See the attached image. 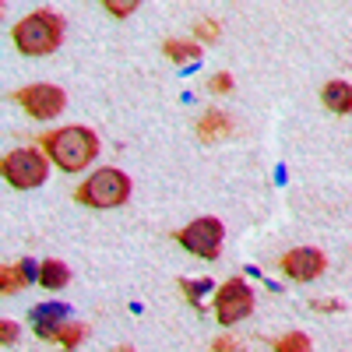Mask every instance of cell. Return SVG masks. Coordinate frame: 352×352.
<instances>
[{"instance_id": "1", "label": "cell", "mask_w": 352, "mask_h": 352, "mask_svg": "<svg viewBox=\"0 0 352 352\" xmlns=\"http://www.w3.org/2000/svg\"><path fill=\"white\" fill-rule=\"evenodd\" d=\"M43 152L64 173H81L99 155V134L92 127H60L43 138Z\"/></svg>"}, {"instance_id": "2", "label": "cell", "mask_w": 352, "mask_h": 352, "mask_svg": "<svg viewBox=\"0 0 352 352\" xmlns=\"http://www.w3.org/2000/svg\"><path fill=\"white\" fill-rule=\"evenodd\" d=\"M11 39L21 53L28 56H43V53H53L64 39V18L50 11V8H39L28 18H21L14 28H11Z\"/></svg>"}, {"instance_id": "3", "label": "cell", "mask_w": 352, "mask_h": 352, "mask_svg": "<svg viewBox=\"0 0 352 352\" xmlns=\"http://www.w3.org/2000/svg\"><path fill=\"white\" fill-rule=\"evenodd\" d=\"M74 197H78V204H88V208H120L131 197V180H127V173L106 166L88 176Z\"/></svg>"}, {"instance_id": "4", "label": "cell", "mask_w": 352, "mask_h": 352, "mask_svg": "<svg viewBox=\"0 0 352 352\" xmlns=\"http://www.w3.org/2000/svg\"><path fill=\"white\" fill-rule=\"evenodd\" d=\"M46 176H50V162L36 148H18V152L4 155V180L18 190H32V187L46 184Z\"/></svg>"}, {"instance_id": "5", "label": "cell", "mask_w": 352, "mask_h": 352, "mask_svg": "<svg viewBox=\"0 0 352 352\" xmlns=\"http://www.w3.org/2000/svg\"><path fill=\"white\" fill-rule=\"evenodd\" d=\"M32 120H53L56 113L64 109V102H67V96H64V88H56V85H46V81H39V85H28V88H18V92L11 96Z\"/></svg>"}, {"instance_id": "6", "label": "cell", "mask_w": 352, "mask_h": 352, "mask_svg": "<svg viewBox=\"0 0 352 352\" xmlns=\"http://www.w3.org/2000/svg\"><path fill=\"white\" fill-rule=\"evenodd\" d=\"M254 310V292L243 278H229L219 285L215 292V317H219V324H240L243 317H250Z\"/></svg>"}, {"instance_id": "7", "label": "cell", "mask_w": 352, "mask_h": 352, "mask_svg": "<svg viewBox=\"0 0 352 352\" xmlns=\"http://www.w3.org/2000/svg\"><path fill=\"white\" fill-rule=\"evenodd\" d=\"M222 236H226V229H222L219 219H197L187 229L176 232V240L184 243V250H190L204 261H215L222 254Z\"/></svg>"}, {"instance_id": "8", "label": "cell", "mask_w": 352, "mask_h": 352, "mask_svg": "<svg viewBox=\"0 0 352 352\" xmlns=\"http://www.w3.org/2000/svg\"><path fill=\"white\" fill-rule=\"evenodd\" d=\"M278 268L285 272V278H296V282H310V278H317L320 272L328 268V257L320 254L317 247H296V250L282 254Z\"/></svg>"}, {"instance_id": "9", "label": "cell", "mask_w": 352, "mask_h": 352, "mask_svg": "<svg viewBox=\"0 0 352 352\" xmlns=\"http://www.w3.org/2000/svg\"><path fill=\"white\" fill-rule=\"evenodd\" d=\"M320 99L331 113H352V85L349 81H328L320 88Z\"/></svg>"}, {"instance_id": "10", "label": "cell", "mask_w": 352, "mask_h": 352, "mask_svg": "<svg viewBox=\"0 0 352 352\" xmlns=\"http://www.w3.org/2000/svg\"><path fill=\"white\" fill-rule=\"evenodd\" d=\"M28 268H32V264L28 261H21V264H4V268H0V292H4V296H14L18 289H25L28 285Z\"/></svg>"}, {"instance_id": "11", "label": "cell", "mask_w": 352, "mask_h": 352, "mask_svg": "<svg viewBox=\"0 0 352 352\" xmlns=\"http://www.w3.org/2000/svg\"><path fill=\"white\" fill-rule=\"evenodd\" d=\"M71 282V268H67V264L64 261H43L39 264V285L43 289H64Z\"/></svg>"}, {"instance_id": "12", "label": "cell", "mask_w": 352, "mask_h": 352, "mask_svg": "<svg viewBox=\"0 0 352 352\" xmlns=\"http://www.w3.org/2000/svg\"><path fill=\"white\" fill-rule=\"evenodd\" d=\"M229 127H232L229 116H226V113H219V109H212V113H204V116H201L197 134H201L204 141H219V138H226V134H229Z\"/></svg>"}, {"instance_id": "13", "label": "cell", "mask_w": 352, "mask_h": 352, "mask_svg": "<svg viewBox=\"0 0 352 352\" xmlns=\"http://www.w3.org/2000/svg\"><path fill=\"white\" fill-rule=\"evenodd\" d=\"M166 56L176 64H194L201 60V46L197 43H180V39H166Z\"/></svg>"}, {"instance_id": "14", "label": "cell", "mask_w": 352, "mask_h": 352, "mask_svg": "<svg viewBox=\"0 0 352 352\" xmlns=\"http://www.w3.org/2000/svg\"><path fill=\"white\" fill-rule=\"evenodd\" d=\"M272 352H310V338L303 331H289L272 342Z\"/></svg>"}, {"instance_id": "15", "label": "cell", "mask_w": 352, "mask_h": 352, "mask_svg": "<svg viewBox=\"0 0 352 352\" xmlns=\"http://www.w3.org/2000/svg\"><path fill=\"white\" fill-rule=\"evenodd\" d=\"M85 335H88V324H64V328H60V338H56V342H60L64 349H74V345H81Z\"/></svg>"}, {"instance_id": "16", "label": "cell", "mask_w": 352, "mask_h": 352, "mask_svg": "<svg viewBox=\"0 0 352 352\" xmlns=\"http://www.w3.org/2000/svg\"><path fill=\"white\" fill-rule=\"evenodd\" d=\"M194 32H197V39H219V32H222V28H219V21H212V18H201L197 25H194Z\"/></svg>"}, {"instance_id": "17", "label": "cell", "mask_w": 352, "mask_h": 352, "mask_svg": "<svg viewBox=\"0 0 352 352\" xmlns=\"http://www.w3.org/2000/svg\"><path fill=\"white\" fill-rule=\"evenodd\" d=\"M106 11L116 14V18H127V14L138 11V4H134V0H127V4H120V0H106Z\"/></svg>"}, {"instance_id": "18", "label": "cell", "mask_w": 352, "mask_h": 352, "mask_svg": "<svg viewBox=\"0 0 352 352\" xmlns=\"http://www.w3.org/2000/svg\"><path fill=\"white\" fill-rule=\"evenodd\" d=\"M0 342H4V345H11V342H18V324H14V320H0Z\"/></svg>"}, {"instance_id": "19", "label": "cell", "mask_w": 352, "mask_h": 352, "mask_svg": "<svg viewBox=\"0 0 352 352\" xmlns=\"http://www.w3.org/2000/svg\"><path fill=\"white\" fill-rule=\"evenodd\" d=\"M208 88H212L215 96H226L229 88H232V78H229V74H215V78L208 81Z\"/></svg>"}, {"instance_id": "20", "label": "cell", "mask_w": 352, "mask_h": 352, "mask_svg": "<svg viewBox=\"0 0 352 352\" xmlns=\"http://www.w3.org/2000/svg\"><path fill=\"white\" fill-rule=\"evenodd\" d=\"M208 289H212L208 282H184V292H187V296H190L194 303L201 300V296H197V292H208Z\"/></svg>"}, {"instance_id": "21", "label": "cell", "mask_w": 352, "mask_h": 352, "mask_svg": "<svg viewBox=\"0 0 352 352\" xmlns=\"http://www.w3.org/2000/svg\"><path fill=\"white\" fill-rule=\"evenodd\" d=\"M229 349H236L229 338H219V342H212V352H229Z\"/></svg>"}, {"instance_id": "22", "label": "cell", "mask_w": 352, "mask_h": 352, "mask_svg": "<svg viewBox=\"0 0 352 352\" xmlns=\"http://www.w3.org/2000/svg\"><path fill=\"white\" fill-rule=\"evenodd\" d=\"M314 310H342V303H314Z\"/></svg>"}, {"instance_id": "23", "label": "cell", "mask_w": 352, "mask_h": 352, "mask_svg": "<svg viewBox=\"0 0 352 352\" xmlns=\"http://www.w3.org/2000/svg\"><path fill=\"white\" fill-rule=\"evenodd\" d=\"M113 352H134V349H127V345H120V349H113Z\"/></svg>"}]
</instances>
